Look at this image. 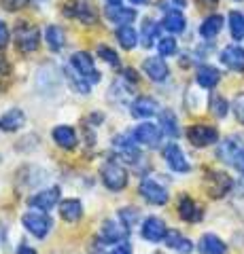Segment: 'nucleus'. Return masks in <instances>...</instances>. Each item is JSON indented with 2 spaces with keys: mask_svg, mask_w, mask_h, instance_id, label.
<instances>
[{
  "mask_svg": "<svg viewBox=\"0 0 244 254\" xmlns=\"http://www.w3.org/2000/svg\"><path fill=\"white\" fill-rule=\"evenodd\" d=\"M178 49L176 41L172 36H163L160 38V43H157V51H160V58H170V55H174Z\"/></svg>",
  "mask_w": 244,
  "mask_h": 254,
  "instance_id": "obj_37",
  "label": "nucleus"
},
{
  "mask_svg": "<svg viewBox=\"0 0 244 254\" xmlns=\"http://www.w3.org/2000/svg\"><path fill=\"white\" fill-rule=\"evenodd\" d=\"M100 180L108 190H123L128 185V170L117 161H106L100 168Z\"/></svg>",
  "mask_w": 244,
  "mask_h": 254,
  "instance_id": "obj_3",
  "label": "nucleus"
},
{
  "mask_svg": "<svg viewBox=\"0 0 244 254\" xmlns=\"http://www.w3.org/2000/svg\"><path fill=\"white\" fill-rule=\"evenodd\" d=\"M221 81V72H219V68L215 66H208V64H204L195 70V83H198L202 89H215Z\"/></svg>",
  "mask_w": 244,
  "mask_h": 254,
  "instance_id": "obj_20",
  "label": "nucleus"
},
{
  "mask_svg": "<svg viewBox=\"0 0 244 254\" xmlns=\"http://www.w3.org/2000/svg\"><path fill=\"white\" fill-rule=\"evenodd\" d=\"M58 201H60V189L51 187V189H43V190H38V193H34L28 199V205L41 210V212H49Z\"/></svg>",
  "mask_w": 244,
  "mask_h": 254,
  "instance_id": "obj_14",
  "label": "nucleus"
},
{
  "mask_svg": "<svg viewBox=\"0 0 244 254\" xmlns=\"http://www.w3.org/2000/svg\"><path fill=\"white\" fill-rule=\"evenodd\" d=\"M160 30H162V23H157L155 19H145L143 30H140V43L145 47L157 45L160 43Z\"/></svg>",
  "mask_w": 244,
  "mask_h": 254,
  "instance_id": "obj_28",
  "label": "nucleus"
},
{
  "mask_svg": "<svg viewBox=\"0 0 244 254\" xmlns=\"http://www.w3.org/2000/svg\"><path fill=\"white\" fill-rule=\"evenodd\" d=\"M121 78H123V81L125 83H130V85H136L138 83V72H136V70H134V68H121Z\"/></svg>",
  "mask_w": 244,
  "mask_h": 254,
  "instance_id": "obj_41",
  "label": "nucleus"
},
{
  "mask_svg": "<svg viewBox=\"0 0 244 254\" xmlns=\"http://www.w3.org/2000/svg\"><path fill=\"white\" fill-rule=\"evenodd\" d=\"M119 220H121V225L130 231V229L136 227V222H138V210L136 208H130V205H125V208L119 210Z\"/></svg>",
  "mask_w": 244,
  "mask_h": 254,
  "instance_id": "obj_36",
  "label": "nucleus"
},
{
  "mask_svg": "<svg viewBox=\"0 0 244 254\" xmlns=\"http://www.w3.org/2000/svg\"><path fill=\"white\" fill-rule=\"evenodd\" d=\"M11 43V30L4 21H0V49H6Z\"/></svg>",
  "mask_w": 244,
  "mask_h": 254,
  "instance_id": "obj_40",
  "label": "nucleus"
},
{
  "mask_svg": "<svg viewBox=\"0 0 244 254\" xmlns=\"http://www.w3.org/2000/svg\"><path fill=\"white\" fill-rule=\"evenodd\" d=\"M232 110H234L236 119H238V123L244 125V93H236L234 104H232Z\"/></svg>",
  "mask_w": 244,
  "mask_h": 254,
  "instance_id": "obj_38",
  "label": "nucleus"
},
{
  "mask_svg": "<svg viewBox=\"0 0 244 254\" xmlns=\"http://www.w3.org/2000/svg\"><path fill=\"white\" fill-rule=\"evenodd\" d=\"M172 2H174V4H176V9H183V6H185V2H187V0H172Z\"/></svg>",
  "mask_w": 244,
  "mask_h": 254,
  "instance_id": "obj_46",
  "label": "nucleus"
},
{
  "mask_svg": "<svg viewBox=\"0 0 244 254\" xmlns=\"http://www.w3.org/2000/svg\"><path fill=\"white\" fill-rule=\"evenodd\" d=\"M70 66H73L89 85H96L102 81V74L96 68V62H93V58L87 51H75L70 55Z\"/></svg>",
  "mask_w": 244,
  "mask_h": 254,
  "instance_id": "obj_4",
  "label": "nucleus"
},
{
  "mask_svg": "<svg viewBox=\"0 0 244 254\" xmlns=\"http://www.w3.org/2000/svg\"><path fill=\"white\" fill-rule=\"evenodd\" d=\"M227 23H230V34L234 41H244V13L232 11L227 15Z\"/></svg>",
  "mask_w": 244,
  "mask_h": 254,
  "instance_id": "obj_33",
  "label": "nucleus"
},
{
  "mask_svg": "<svg viewBox=\"0 0 244 254\" xmlns=\"http://www.w3.org/2000/svg\"><path fill=\"white\" fill-rule=\"evenodd\" d=\"M221 30H223V15H219V13H212L208 17H204L198 28L202 38H215Z\"/></svg>",
  "mask_w": 244,
  "mask_h": 254,
  "instance_id": "obj_27",
  "label": "nucleus"
},
{
  "mask_svg": "<svg viewBox=\"0 0 244 254\" xmlns=\"http://www.w3.org/2000/svg\"><path fill=\"white\" fill-rule=\"evenodd\" d=\"M187 140L191 142L195 148H206L219 142V129L212 125H204V123H195L187 127Z\"/></svg>",
  "mask_w": 244,
  "mask_h": 254,
  "instance_id": "obj_6",
  "label": "nucleus"
},
{
  "mask_svg": "<svg viewBox=\"0 0 244 254\" xmlns=\"http://www.w3.org/2000/svg\"><path fill=\"white\" fill-rule=\"evenodd\" d=\"M0 244H2V242H0Z\"/></svg>",
  "mask_w": 244,
  "mask_h": 254,
  "instance_id": "obj_50",
  "label": "nucleus"
},
{
  "mask_svg": "<svg viewBox=\"0 0 244 254\" xmlns=\"http://www.w3.org/2000/svg\"><path fill=\"white\" fill-rule=\"evenodd\" d=\"M115 36L123 49H136V45L140 43V34L132 26H119L115 30Z\"/></svg>",
  "mask_w": 244,
  "mask_h": 254,
  "instance_id": "obj_31",
  "label": "nucleus"
},
{
  "mask_svg": "<svg viewBox=\"0 0 244 254\" xmlns=\"http://www.w3.org/2000/svg\"><path fill=\"white\" fill-rule=\"evenodd\" d=\"M62 74H64V81L68 83V87H70V89H73L75 93H79V95H87V93H89V87H91V85L85 81V78L79 74L77 70L70 66V64H68V66H64Z\"/></svg>",
  "mask_w": 244,
  "mask_h": 254,
  "instance_id": "obj_23",
  "label": "nucleus"
},
{
  "mask_svg": "<svg viewBox=\"0 0 244 254\" xmlns=\"http://www.w3.org/2000/svg\"><path fill=\"white\" fill-rule=\"evenodd\" d=\"M198 248L202 254H227V246L221 237H217L215 233H206L200 237Z\"/></svg>",
  "mask_w": 244,
  "mask_h": 254,
  "instance_id": "obj_26",
  "label": "nucleus"
},
{
  "mask_svg": "<svg viewBox=\"0 0 244 254\" xmlns=\"http://www.w3.org/2000/svg\"><path fill=\"white\" fill-rule=\"evenodd\" d=\"M128 235V229L123 225H117L115 220H104L100 229V240L106 244H121Z\"/></svg>",
  "mask_w": 244,
  "mask_h": 254,
  "instance_id": "obj_21",
  "label": "nucleus"
},
{
  "mask_svg": "<svg viewBox=\"0 0 244 254\" xmlns=\"http://www.w3.org/2000/svg\"><path fill=\"white\" fill-rule=\"evenodd\" d=\"M162 28L168 30V32H172V34H180V32H185V28H187V17L183 15V11L170 9L166 15H163Z\"/></svg>",
  "mask_w": 244,
  "mask_h": 254,
  "instance_id": "obj_25",
  "label": "nucleus"
},
{
  "mask_svg": "<svg viewBox=\"0 0 244 254\" xmlns=\"http://www.w3.org/2000/svg\"><path fill=\"white\" fill-rule=\"evenodd\" d=\"M130 2H132V4H149L151 0H130Z\"/></svg>",
  "mask_w": 244,
  "mask_h": 254,
  "instance_id": "obj_47",
  "label": "nucleus"
},
{
  "mask_svg": "<svg viewBox=\"0 0 244 254\" xmlns=\"http://www.w3.org/2000/svg\"><path fill=\"white\" fill-rule=\"evenodd\" d=\"M51 138L60 148H64V150H73L79 144V138H77V131H75L73 125H56L53 131H51Z\"/></svg>",
  "mask_w": 244,
  "mask_h": 254,
  "instance_id": "obj_16",
  "label": "nucleus"
},
{
  "mask_svg": "<svg viewBox=\"0 0 244 254\" xmlns=\"http://www.w3.org/2000/svg\"><path fill=\"white\" fill-rule=\"evenodd\" d=\"M160 127L163 133H168L170 138H178L180 136V125H178V119L172 110H162L160 113Z\"/></svg>",
  "mask_w": 244,
  "mask_h": 254,
  "instance_id": "obj_32",
  "label": "nucleus"
},
{
  "mask_svg": "<svg viewBox=\"0 0 244 254\" xmlns=\"http://www.w3.org/2000/svg\"><path fill=\"white\" fill-rule=\"evenodd\" d=\"M130 113L136 119H151V117L162 113V106L155 98H151V95H138V98L132 102Z\"/></svg>",
  "mask_w": 244,
  "mask_h": 254,
  "instance_id": "obj_11",
  "label": "nucleus"
},
{
  "mask_svg": "<svg viewBox=\"0 0 244 254\" xmlns=\"http://www.w3.org/2000/svg\"><path fill=\"white\" fill-rule=\"evenodd\" d=\"M17 254H36V250H34V248H30L28 244H21L19 248H17Z\"/></svg>",
  "mask_w": 244,
  "mask_h": 254,
  "instance_id": "obj_45",
  "label": "nucleus"
},
{
  "mask_svg": "<svg viewBox=\"0 0 244 254\" xmlns=\"http://www.w3.org/2000/svg\"><path fill=\"white\" fill-rule=\"evenodd\" d=\"M210 2H217V0H210Z\"/></svg>",
  "mask_w": 244,
  "mask_h": 254,
  "instance_id": "obj_49",
  "label": "nucleus"
},
{
  "mask_svg": "<svg viewBox=\"0 0 244 254\" xmlns=\"http://www.w3.org/2000/svg\"><path fill=\"white\" fill-rule=\"evenodd\" d=\"M62 13L70 19L85 23V26H93L98 21V13L87 0H66V2H62Z\"/></svg>",
  "mask_w": 244,
  "mask_h": 254,
  "instance_id": "obj_2",
  "label": "nucleus"
},
{
  "mask_svg": "<svg viewBox=\"0 0 244 254\" xmlns=\"http://www.w3.org/2000/svg\"><path fill=\"white\" fill-rule=\"evenodd\" d=\"M9 78H11V64L4 58H0V81L9 83Z\"/></svg>",
  "mask_w": 244,
  "mask_h": 254,
  "instance_id": "obj_42",
  "label": "nucleus"
},
{
  "mask_svg": "<svg viewBox=\"0 0 244 254\" xmlns=\"http://www.w3.org/2000/svg\"><path fill=\"white\" fill-rule=\"evenodd\" d=\"M111 254H132V246L128 242H121L111 250Z\"/></svg>",
  "mask_w": 244,
  "mask_h": 254,
  "instance_id": "obj_43",
  "label": "nucleus"
},
{
  "mask_svg": "<svg viewBox=\"0 0 244 254\" xmlns=\"http://www.w3.org/2000/svg\"><path fill=\"white\" fill-rule=\"evenodd\" d=\"M143 72L149 81L163 83V81H168V76H170V66L160 55H149V58L143 60Z\"/></svg>",
  "mask_w": 244,
  "mask_h": 254,
  "instance_id": "obj_10",
  "label": "nucleus"
},
{
  "mask_svg": "<svg viewBox=\"0 0 244 254\" xmlns=\"http://www.w3.org/2000/svg\"><path fill=\"white\" fill-rule=\"evenodd\" d=\"M96 55H98V60L106 62L108 66H113V68H119V66H121L119 53H117L113 47H108V45H98V47H96Z\"/></svg>",
  "mask_w": 244,
  "mask_h": 254,
  "instance_id": "obj_35",
  "label": "nucleus"
},
{
  "mask_svg": "<svg viewBox=\"0 0 244 254\" xmlns=\"http://www.w3.org/2000/svg\"><path fill=\"white\" fill-rule=\"evenodd\" d=\"M234 168L244 174V146L240 148V153L236 155V159H234Z\"/></svg>",
  "mask_w": 244,
  "mask_h": 254,
  "instance_id": "obj_44",
  "label": "nucleus"
},
{
  "mask_svg": "<svg viewBox=\"0 0 244 254\" xmlns=\"http://www.w3.org/2000/svg\"><path fill=\"white\" fill-rule=\"evenodd\" d=\"M21 225L28 233H32L38 240H45L47 235L51 233L53 229V220L49 214H43V212H28L21 216Z\"/></svg>",
  "mask_w": 244,
  "mask_h": 254,
  "instance_id": "obj_5",
  "label": "nucleus"
},
{
  "mask_svg": "<svg viewBox=\"0 0 244 254\" xmlns=\"http://www.w3.org/2000/svg\"><path fill=\"white\" fill-rule=\"evenodd\" d=\"M28 2H30V0H0L2 9H4V11H9V13L19 11V9H26Z\"/></svg>",
  "mask_w": 244,
  "mask_h": 254,
  "instance_id": "obj_39",
  "label": "nucleus"
},
{
  "mask_svg": "<svg viewBox=\"0 0 244 254\" xmlns=\"http://www.w3.org/2000/svg\"><path fill=\"white\" fill-rule=\"evenodd\" d=\"M234 187V180L227 176L223 172H208V178H206V189H208V195L219 199V197H225L227 193L232 190Z\"/></svg>",
  "mask_w": 244,
  "mask_h": 254,
  "instance_id": "obj_12",
  "label": "nucleus"
},
{
  "mask_svg": "<svg viewBox=\"0 0 244 254\" xmlns=\"http://www.w3.org/2000/svg\"><path fill=\"white\" fill-rule=\"evenodd\" d=\"M221 64L234 72H244V47L227 45L221 51Z\"/></svg>",
  "mask_w": 244,
  "mask_h": 254,
  "instance_id": "obj_17",
  "label": "nucleus"
},
{
  "mask_svg": "<svg viewBox=\"0 0 244 254\" xmlns=\"http://www.w3.org/2000/svg\"><path fill=\"white\" fill-rule=\"evenodd\" d=\"M23 125H26V115H23L21 108H9L0 117V131H4V133L17 131Z\"/></svg>",
  "mask_w": 244,
  "mask_h": 254,
  "instance_id": "obj_19",
  "label": "nucleus"
},
{
  "mask_svg": "<svg viewBox=\"0 0 244 254\" xmlns=\"http://www.w3.org/2000/svg\"><path fill=\"white\" fill-rule=\"evenodd\" d=\"M208 110H210V115L212 117H217V119H225L227 113H230V102H227L223 95H219L215 93L210 98V104H208Z\"/></svg>",
  "mask_w": 244,
  "mask_h": 254,
  "instance_id": "obj_34",
  "label": "nucleus"
},
{
  "mask_svg": "<svg viewBox=\"0 0 244 254\" xmlns=\"http://www.w3.org/2000/svg\"><path fill=\"white\" fill-rule=\"evenodd\" d=\"M178 216L187 222H200L204 218V210L191 199V197L183 193L178 197Z\"/></svg>",
  "mask_w": 244,
  "mask_h": 254,
  "instance_id": "obj_18",
  "label": "nucleus"
},
{
  "mask_svg": "<svg viewBox=\"0 0 244 254\" xmlns=\"http://www.w3.org/2000/svg\"><path fill=\"white\" fill-rule=\"evenodd\" d=\"M104 17L115 23V26H130V23L138 17L136 9L132 6H123V4H106L104 6Z\"/></svg>",
  "mask_w": 244,
  "mask_h": 254,
  "instance_id": "obj_13",
  "label": "nucleus"
},
{
  "mask_svg": "<svg viewBox=\"0 0 244 254\" xmlns=\"http://www.w3.org/2000/svg\"><path fill=\"white\" fill-rule=\"evenodd\" d=\"M13 41L17 51L23 55L34 53L41 47V36H38V28L30 21H17L13 28Z\"/></svg>",
  "mask_w": 244,
  "mask_h": 254,
  "instance_id": "obj_1",
  "label": "nucleus"
},
{
  "mask_svg": "<svg viewBox=\"0 0 244 254\" xmlns=\"http://www.w3.org/2000/svg\"><path fill=\"white\" fill-rule=\"evenodd\" d=\"M166 246L168 248H172V250H176L178 254H189L193 250V244L187 240V237H183L180 235L176 229H168V233H166Z\"/></svg>",
  "mask_w": 244,
  "mask_h": 254,
  "instance_id": "obj_30",
  "label": "nucleus"
},
{
  "mask_svg": "<svg viewBox=\"0 0 244 254\" xmlns=\"http://www.w3.org/2000/svg\"><path fill=\"white\" fill-rule=\"evenodd\" d=\"M162 157H163V161H166V165L172 172L187 174L189 170H191V163H189L187 155L183 153V148H180L176 142H168V144L163 146V150H162Z\"/></svg>",
  "mask_w": 244,
  "mask_h": 254,
  "instance_id": "obj_8",
  "label": "nucleus"
},
{
  "mask_svg": "<svg viewBox=\"0 0 244 254\" xmlns=\"http://www.w3.org/2000/svg\"><path fill=\"white\" fill-rule=\"evenodd\" d=\"M108 4H121V0H106Z\"/></svg>",
  "mask_w": 244,
  "mask_h": 254,
  "instance_id": "obj_48",
  "label": "nucleus"
},
{
  "mask_svg": "<svg viewBox=\"0 0 244 254\" xmlns=\"http://www.w3.org/2000/svg\"><path fill=\"white\" fill-rule=\"evenodd\" d=\"M140 233H143V237L147 242H163L166 240V233H168V227L166 222H163L162 218L157 216H149L145 222H143V229H140Z\"/></svg>",
  "mask_w": 244,
  "mask_h": 254,
  "instance_id": "obj_15",
  "label": "nucleus"
},
{
  "mask_svg": "<svg viewBox=\"0 0 244 254\" xmlns=\"http://www.w3.org/2000/svg\"><path fill=\"white\" fill-rule=\"evenodd\" d=\"M132 133H134V138H136L138 144L149 146V148L160 146V144H162V136H163L162 127L155 125V123H151V121H145V123L136 125V127L132 129Z\"/></svg>",
  "mask_w": 244,
  "mask_h": 254,
  "instance_id": "obj_9",
  "label": "nucleus"
},
{
  "mask_svg": "<svg viewBox=\"0 0 244 254\" xmlns=\"http://www.w3.org/2000/svg\"><path fill=\"white\" fill-rule=\"evenodd\" d=\"M60 216L66 222H77L83 216V203L79 199H75V197L73 199H64L60 203Z\"/></svg>",
  "mask_w": 244,
  "mask_h": 254,
  "instance_id": "obj_29",
  "label": "nucleus"
},
{
  "mask_svg": "<svg viewBox=\"0 0 244 254\" xmlns=\"http://www.w3.org/2000/svg\"><path fill=\"white\" fill-rule=\"evenodd\" d=\"M242 146H244V144H242V140H240V138L230 136V138H225L221 144H219V148H217V157L221 159L223 163L234 165V159H236V155L240 153V148H242Z\"/></svg>",
  "mask_w": 244,
  "mask_h": 254,
  "instance_id": "obj_22",
  "label": "nucleus"
},
{
  "mask_svg": "<svg viewBox=\"0 0 244 254\" xmlns=\"http://www.w3.org/2000/svg\"><path fill=\"white\" fill-rule=\"evenodd\" d=\"M45 43L49 47L51 51H62L66 47V32L62 30L58 23H49V26L45 28Z\"/></svg>",
  "mask_w": 244,
  "mask_h": 254,
  "instance_id": "obj_24",
  "label": "nucleus"
},
{
  "mask_svg": "<svg viewBox=\"0 0 244 254\" xmlns=\"http://www.w3.org/2000/svg\"><path fill=\"white\" fill-rule=\"evenodd\" d=\"M138 193L143 195V199L153 203V205H166L170 199V193L166 187H162L157 180L153 178H143L138 185Z\"/></svg>",
  "mask_w": 244,
  "mask_h": 254,
  "instance_id": "obj_7",
  "label": "nucleus"
}]
</instances>
